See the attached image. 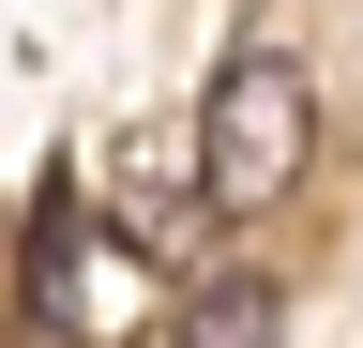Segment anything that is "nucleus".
<instances>
[{
  "label": "nucleus",
  "mask_w": 363,
  "mask_h": 348,
  "mask_svg": "<svg viewBox=\"0 0 363 348\" xmlns=\"http://www.w3.org/2000/svg\"><path fill=\"white\" fill-rule=\"evenodd\" d=\"M303 152H318V91H303V61L288 46H242L212 76V106H197V182L212 212H272L303 182Z\"/></svg>",
  "instance_id": "1"
},
{
  "label": "nucleus",
  "mask_w": 363,
  "mask_h": 348,
  "mask_svg": "<svg viewBox=\"0 0 363 348\" xmlns=\"http://www.w3.org/2000/svg\"><path fill=\"white\" fill-rule=\"evenodd\" d=\"M76 242H91V212H76L61 167H45V197H30V318H45V333L76 318Z\"/></svg>",
  "instance_id": "2"
},
{
  "label": "nucleus",
  "mask_w": 363,
  "mask_h": 348,
  "mask_svg": "<svg viewBox=\"0 0 363 348\" xmlns=\"http://www.w3.org/2000/svg\"><path fill=\"white\" fill-rule=\"evenodd\" d=\"M272 333H288V288L272 273H212L182 303V348H272Z\"/></svg>",
  "instance_id": "3"
}]
</instances>
